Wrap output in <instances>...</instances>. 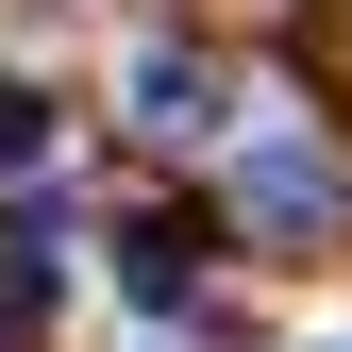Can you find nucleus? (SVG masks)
<instances>
[{
	"mask_svg": "<svg viewBox=\"0 0 352 352\" xmlns=\"http://www.w3.org/2000/svg\"><path fill=\"white\" fill-rule=\"evenodd\" d=\"M235 218H252L269 252H319V235H336V168L302 151V135H252V151H235Z\"/></svg>",
	"mask_w": 352,
	"mask_h": 352,
	"instance_id": "f257e3e1",
	"label": "nucleus"
},
{
	"mask_svg": "<svg viewBox=\"0 0 352 352\" xmlns=\"http://www.w3.org/2000/svg\"><path fill=\"white\" fill-rule=\"evenodd\" d=\"M135 135H218V67L201 51H135Z\"/></svg>",
	"mask_w": 352,
	"mask_h": 352,
	"instance_id": "f03ea898",
	"label": "nucleus"
},
{
	"mask_svg": "<svg viewBox=\"0 0 352 352\" xmlns=\"http://www.w3.org/2000/svg\"><path fill=\"white\" fill-rule=\"evenodd\" d=\"M51 319V218H0V336Z\"/></svg>",
	"mask_w": 352,
	"mask_h": 352,
	"instance_id": "7ed1b4c3",
	"label": "nucleus"
},
{
	"mask_svg": "<svg viewBox=\"0 0 352 352\" xmlns=\"http://www.w3.org/2000/svg\"><path fill=\"white\" fill-rule=\"evenodd\" d=\"M118 285H135V302H185V235H168V218H135V252H118Z\"/></svg>",
	"mask_w": 352,
	"mask_h": 352,
	"instance_id": "20e7f679",
	"label": "nucleus"
},
{
	"mask_svg": "<svg viewBox=\"0 0 352 352\" xmlns=\"http://www.w3.org/2000/svg\"><path fill=\"white\" fill-rule=\"evenodd\" d=\"M51 151V101H17V84H0V168H34Z\"/></svg>",
	"mask_w": 352,
	"mask_h": 352,
	"instance_id": "39448f33",
	"label": "nucleus"
}]
</instances>
